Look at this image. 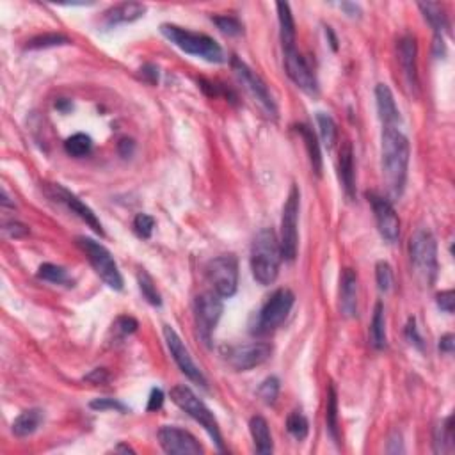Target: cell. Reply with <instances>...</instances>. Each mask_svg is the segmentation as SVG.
<instances>
[{
	"label": "cell",
	"mask_w": 455,
	"mask_h": 455,
	"mask_svg": "<svg viewBox=\"0 0 455 455\" xmlns=\"http://www.w3.org/2000/svg\"><path fill=\"white\" fill-rule=\"evenodd\" d=\"M137 283H139V290L143 294L144 299L148 301L151 306H162V297H160L159 290H156L155 281L146 271H141L137 274Z\"/></svg>",
	"instance_id": "836d02e7"
},
{
	"label": "cell",
	"mask_w": 455,
	"mask_h": 455,
	"mask_svg": "<svg viewBox=\"0 0 455 455\" xmlns=\"http://www.w3.org/2000/svg\"><path fill=\"white\" fill-rule=\"evenodd\" d=\"M212 21L217 25V29H219L223 34L240 36L244 32L242 24H240L239 18L235 16H228V14H224V16H212Z\"/></svg>",
	"instance_id": "74e56055"
},
{
	"label": "cell",
	"mask_w": 455,
	"mask_h": 455,
	"mask_svg": "<svg viewBox=\"0 0 455 455\" xmlns=\"http://www.w3.org/2000/svg\"><path fill=\"white\" fill-rule=\"evenodd\" d=\"M326 34L329 36V39H331V46H333V50H334V52H336V50H338V39H336V36L333 34V29H331V27H326Z\"/></svg>",
	"instance_id": "f5cc1de1"
},
{
	"label": "cell",
	"mask_w": 455,
	"mask_h": 455,
	"mask_svg": "<svg viewBox=\"0 0 455 455\" xmlns=\"http://www.w3.org/2000/svg\"><path fill=\"white\" fill-rule=\"evenodd\" d=\"M164 404V393L162 389L159 388H153L151 393H150V399H148V406H146V411H159L160 407H162Z\"/></svg>",
	"instance_id": "f6af8a7d"
},
{
	"label": "cell",
	"mask_w": 455,
	"mask_h": 455,
	"mask_svg": "<svg viewBox=\"0 0 455 455\" xmlns=\"http://www.w3.org/2000/svg\"><path fill=\"white\" fill-rule=\"evenodd\" d=\"M279 395V381L278 377H267L258 388V396L261 399V402L267 404V406H272V404L278 400Z\"/></svg>",
	"instance_id": "8d00e7d4"
},
{
	"label": "cell",
	"mask_w": 455,
	"mask_h": 455,
	"mask_svg": "<svg viewBox=\"0 0 455 455\" xmlns=\"http://www.w3.org/2000/svg\"><path fill=\"white\" fill-rule=\"evenodd\" d=\"M454 303H455L454 290H445V292H441L438 296L439 309H443L445 313H454Z\"/></svg>",
	"instance_id": "ee69618b"
},
{
	"label": "cell",
	"mask_w": 455,
	"mask_h": 455,
	"mask_svg": "<svg viewBox=\"0 0 455 455\" xmlns=\"http://www.w3.org/2000/svg\"><path fill=\"white\" fill-rule=\"evenodd\" d=\"M64 150H66L68 155L80 159V156L89 155L91 150H93V139L87 134H75V136L66 139Z\"/></svg>",
	"instance_id": "1f68e13d"
},
{
	"label": "cell",
	"mask_w": 455,
	"mask_h": 455,
	"mask_svg": "<svg viewBox=\"0 0 455 455\" xmlns=\"http://www.w3.org/2000/svg\"><path fill=\"white\" fill-rule=\"evenodd\" d=\"M54 194H56V198L59 199L61 203H64V205L68 206V209L71 210V212L76 214V216L80 217V219L84 221V223L87 224L91 229H93L94 233H98V235H104V228H101V223L98 221V217L94 216L93 210L89 209L87 205H84L82 201H80L79 198H76L75 194H71L70 191H66L64 187H61V185H54Z\"/></svg>",
	"instance_id": "e0dca14e"
},
{
	"label": "cell",
	"mask_w": 455,
	"mask_h": 455,
	"mask_svg": "<svg viewBox=\"0 0 455 455\" xmlns=\"http://www.w3.org/2000/svg\"><path fill=\"white\" fill-rule=\"evenodd\" d=\"M406 336H407V340H409L411 345H414V347H418V349H424V340H421L420 333H418L416 320L414 319H409V322H407Z\"/></svg>",
	"instance_id": "7bdbcfd3"
},
{
	"label": "cell",
	"mask_w": 455,
	"mask_h": 455,
	"mask_svg": "<svg viewBox=\"0 0 455 455\" xmlns=\"http://www.w3.org/2000/svg\"><path fill=\"white\" fill-rule=\"evenodd\" d=\"M338 169H340V181L344 185V191L349 199L356 196V173H354V151L352 144L345 143L340 150V160H338Z\"/></svg>",
	"instance_id": "7402d4cb"
},
{
	"label": "cell",
	"mask_w": 455,
	"mask_h": 455,
	"mask_svg": "<svg viewBox=\"0 0 455 455\" xmlns=\"http://www.w3.org/2000/svg\"><path fill=\"white\" fill-rule=\"evenodd\" d=\"M153 228H155V219L148 214H137L134 219V231L137 233L139 239H150Z\"/></svg>",
	"instance_id": "ab89813d"
},
{
	"label": "cell",
	"mask_w": 455,
	"mask_h": 455,
	"mask_svg": "<svg viewBox=\"0 0 455 455\" xmlns=\"http://www.w3.org/2000/svg\"><path fill=\"white\" fill-rule=\"evenodd\" d=\"M160 32L166 39H169L174 46L185 54L201 57L209 63H224V52L219 43L206 34L187 31L184 27H178L173 24L160 25Z\"/></svg>",
	"instance_id": "3957f363"
},
{
	"label": "cell",
	"mask_w": 455,
	"mask_h": 455,
	"mask_svg": "<svg viewBox=\"0 0 455 455\" xmlns=\"http://www.w3.org/2000/svg\"><path fill=\"white\" fill-rule=\"evenodd\" d=\"M286 431L290 432V436H292L294 439L304 441V439L308 438L309 432L308 418H306L301 411H294V413H290L289 418H286Z\"/></svg>",
	"instance_id": "d6a6232c"
},
{
	"label": "cell",
	"mask_w": 455,
	"mask_h": 455,
	"mask_svg": "<svg viewBox=\"0 0 455 455\" xmlns=\"http://www.w3.org/2000/svg\"><path fill=\"white\" fill-rule=\"evenodd\" d=\"M143 75L150 76L151 84H156V80H159V70H156L153 64H146V66L143 68Z\"/></svg>",
	"instance_id": "816d5d0a"
},
{
	"label": "cell",
	"mask_w": 455,
	"mask_h": 455,
	"mask_svg": "<svg viewBox=\"0 0 455 455\" xmlns=\"http://www.w3.org/2000/svg\"><path fill=\"white\" fill-rule=\"evenodd\" d=\"M382 173L393 198H400L406 187L409 166V141L399 126H384L381 137Z\"/></svg>",
	"instance_id": "6da1fadb"
},
{
	"label": "cell",
	"mask_w": 455,
	"mask_h": 455,
	"mask_svg": "<svg viewBox=\"0 0 455 455\" xmlns=\"http://www.w3.org/2000/svg\"><path fill=\"white\" fill-rule=\"evenodd\" d=\"M376 279L381 292H389L393 286V271L388 261H377L376 265Z\"/></svg>",
	"instance_id": "f35d334b"
},
{
	"label": "cell",
	"mask_w": 455,
	"mask_h": 455,
	"mask_svg": "<svg viewBox=\"0 0 455 455\" xmlns=\"http://www.w3.org/2000/svg\"><path fill=\"white\" fill-rule=\"evenodd\" d=\"M206 278H209L214 292L219 294L223 299L233 297L239 289V261L233 254L214 258L206 265Z\"/></svg>",
	"instance_id": "9c48e42d"
},
{
	"label": "cell",
	"mask_w": 455,
	"mask_h": 455,
	"mask_svg": "<svg viewBox=\"0 0 455 455\" xmlns=\"http://www.w3.org/2000/svg\"><path fill=\"white\" fill-rule=\"evenodd\" d=\"M283 56H285L286 74L292 79V82L309 96H316L319 94V82H316V76L309 68L308 61L303 57V54L297 52V49L294 46V49L283 50Z\"/></svg>",
	"instance_id": "4fadbf2b"
},
{
	"label": "cell",
	"mask_w": 455,
	"mask_h": 455,
	"mask_svg": "<svg viewBox=\"0 0 455 455\" xmlns=\"http://www.w3.org/2000/svg\"><path fill=\"white\" fill-rule=\"evenodd\" d=\"M231 70L233 74H235L236 80L242 84L244 89L253 96L254 101H258L261 111H264L269 118L272 119L278 118V107H276V101L274 98H272L269 87L265 86L264 80L254 74V71L251 70L244 61H240L239 57H233L231 59Z\"/></svg>",
	"instance_id": "ba28073f"
},
{
	"label": "cell",
	"mask_w": 455,
	"mask_h": 455,
	"mask_svg": "<svg viewBox=\"0 0 455 455\" xmlns=\"http://www.w3.org/2000/svg\"><path fill=\"white\" fill-rule=\"evenodd\" d=\"M340 7L349 14V16H352V18L359 16V13H361L359 6H356V4H351V2H341Z\"/></svg>",
	"instance_id": "f907efd6"
},
{
	"label": "cell",
	"mask_w": 455,
	"mask_h": 455,
	"mask_svg": "<svg viewBox=\"0 0 455 455\" xmlns=\"http://www.w3.org/2000/svg\"><path fill=\"white\" fill-rule=\"evenodd\" d=\"M340 309L347 319L358 315V274L352 269H345L340 278Z\"/></svg>",
	"instance_id": "ac0fdd59"
},
{
	"label": "cell",
	"mask_w": 455,
	"mask_h": 455,
	"mask_svg": "<svg viewBox=\"0 0 455 455\" xmlns=\"http://www.w3.org/2000/svg\"><path fill=\"white\" fill-rule=\"evenodd\" d=\"M411 264L414 274L425 286H432L438 276V244L429 228H420L414 231L409 242Z\"/></svg>",
	"instance_id": "277c9868"
},
{
	"label": "cell",
	"mask_w": 455,
	"mask_h": 455,
	"mask_svg": "<svg viewBox=\"0 0 455 455\" xmlns=\"http://www.w3.org/2000/svg\"><path fill=\"white\" fill-rule=\"evenodd\" d=\"M38 278L43 279V281L49 283H56V285H63V283H68V274L63 267L54 264H43L38 271Z\"/></svg>",
	"instance_id": "d590c367"
},
{
	"label": "cell",
	"mask_w": 455,
	"mask_h": 455,
	"mask_svg": "<svg viewBox=\"0 0 455 455\" xmlns=\"http://www.w3.org/2000/svg\"><path fill=\"white\" fill-rule=\"evenodd\" d=\"M299 205L301 194L297 185L290 189V194L286 198L285 206H283L281 216V235H279V249H281L283 260L294 261L297 256V224H299Z\"/></svg>",
	"instance_id": "52a82bcc"
},
{
	"label": "cell",
	"mask_w": 455,
	"mask_h": 455,
	"mask_svg": "<svg viewBox=\"0 0 455 455\" xmlns=\"http://www.w3.org/2000/svg\"><path fill=\"white\" fill-rule=\"evenodd\" d=\"M434 450L438 454H446L454 450V425L452 416L446 418L434 432Z\"/></svg>",
	"instance_id": "f1b7e54d"
},
{
	"label": "cell",
	"mask_w": 455,
	"mask_h": 455,
	"mask_svg": "<svg viewBox=\"0 0 455 455\" xmlns=\"http://www.w3.org/2000/svg\"><path fill=\"white\" fill-rule=\"evenodd\" d=\"M164 338H166L167 349H169L171 356H173V359H174V363L178 365V369H180L181 372H184L185 376H187L192 382H196V384H199V386H206L205 376H203L201 370L198 369V365L194 363V359L191 358L187 347L184 345L181 338L178 336L176 331H174L171 326H164Z\"/></svg>",
	"instance_id": "5bb4252c"
},
{
	"label": "cell",
	"mask_w": 455,
	"mask_h": 455,
	"mask_svg": "<svg viewBox=\"0 0 455 455\" xmlns=\"http://www.w3.org/2000/svg\"><path fill=\"white\" fill-rule=\"evenodd\" d=\"M107 379H109V372L105 369H94L93 372L87 374V376L84 377V381L93 382V384H104V382H107Z\"/></svg>",
	"instance_id": "7dc6e473"
},
{
	"label": "cell",
	"mask_w": 455,
	"mask_h": 455,
	"mask_svg": "<svg viewBox=\"0 0 455 455\" xmlns=\"http://www.w3.org/2000/svg\"><path fill=\"white\" fill-rule=\"evenodd\" d=\"M223 297L216 292H203L196 297L194 320L199 338L205 345H210L212 334L223 315Z\"/></svg>",
	"instance_id": "30bf717a"
},
{
	"label": "cell",
	"mask_w": 455,
	"mask_h": 455,
	"mask_svg": "<svg viewBox=\"0 0 455 455\" xmlns=\"http://www.w3.org/2000/svg\"><path fill=\"white\" fill-rule=\"evenodd\" d=\"M418 7H420L421 13H424L425 20L434 27L436 36H441V32L449 29V18H446L445 11H443V7L439 6V4L420 2L418 4Z\"/></svg>",
	"instance_id": "83f0119b"
},
{
	"label": "cell",
	"mask_w": 455,
	"mask_h": 455,
	"mask_svg": "<svg viewBox=\"0 0 455 455\" xmlns=\"http://www.w3.org/2000/svg\"><path fill=\"white\" fill-rule=\"evenodd\" d=\"M61 45H70V39L63 34H54V32H49V34H41L38 38H32L31 41L27 43L29 50H39V49H52V46H61Z\"/></svg>",
	"instance_id": "e575fe53"
},
{
	"label": "cell",
	"mask_w": 455,
	"mask_h": 455,
	"mask_svg": "<svg viewBox=\"0 0 455 455\" xmlns=\"http://www.w3.org/2000/svg\"><path fill=\"white\" fill-rule=\"evenodd\" d=\"M146 13V6L139 2H123L118 6L111 7L104 13V25L107 29L118 27L121 24H132L139 20Z\"/></svg>",
	"instance_id": "d6986e66"
},
{
	"label": "cell",
	"mask_w": 455,
	"mask_h": 455,
	"mask_svg": "<svg viewBox=\"0 0 455 455\" xmlns=\"http://www.w3.org/2000/svg\"><path fill=\"white\" fill-rule=\"evenodd\" d=\"M76 246L86 253L87 260L93 265L96 274L104 279L105 285L111 286L112 290H123V276L119 272L118 265H116L114 256H112L107 247L101 246L96 240L87 239V236H79Z\"/></svg>",
	"instance_id": "8992f818"
},
{
	"label": "cell",
	"mask_w": 455,
	"mask_h": 455,
	"mask_svg": "<svg viewBox=\"0 0 455 455\" xmlns=\"http://www.w3.org/2000/svg\"><path fill=\"white\" fill-rule=\"evenodd\" d=\"M4 231H6L11 239H21V236L27 235L29 228L20 223H7L6 228H4Z\"/></svg>",
	"instance_id": "bcb514c9"
},
{
	"label": "cell",
	"mask_w": 455,
	"mask_h": 455,
	"mask_svg": "<svg viewBox=\"0 0 455 455\" xmlns=\"http://www.w3.org/2000/svg\"><path fill=\"white\" fill-rule=\"evenodd\" d=\"M316 123H319L320 137H322L324 146L327 150H333L338 141V129L334 119L329 114H326V112H316Z\"/></svg>",
	"instance_id": "f546056e"
},
{
	"label": "cell",
	"mask_w": 455,
	"mask_h": 455,
	"mask_svg": "<svg viewBox=\"0 0 455 455\" xmlns=\"http://www.w3.org/2000/svg\"><path fill=\"white\" fill-rule=\"evenodd\" d=\"M134 141L132 139H121L118 143V151L121 156H130L134 153Z\"/></svg>",
	"instance_id": "681fc988"
},
{
	"label": "cell",
	"mask_w": 455,
	"mask_h": 455,
	"mask_svg": "<svg viewBox=\"0 0 455 455\" xmlns=\"http://www.w3.org/2000/svg\"><path fill=\"white\" fill-rule=\"evenodd\" d=\"M43 411L41 409H27L13 421V434L18 438H27L32 436L39 429L43 421Z\"/></svg>",
	"instance_id": "d4e9b609"
},
{
	"label": "cell",
	"mask_w": 455,
	"mask_h": 455,
	"mask_svg": "<svg viewBox=\"0 0 455 455\" xmlns=\"http://www.w3.org/2000/svg\"><path fill=\"white\" fill-rule=\"evenodd\" d=\"M114 327L123 334V336H126V334H132L137 331V320L132 319V316H126V315L119 316V319L116 320Z\"/></svg>",
	"instance_id": "b9f144b4"
},
{
	"label": "cell",
	"mask_w": 455,
	"mask_h": 455,
	"mask_svg": "<svg viewBox=\"0 0 455 455\" xmlns=\"http://www.w3.org/2000/svg\"><path fill=\"white\" fill-rule=\"evenodd\" d=\"M296 303V296L292 290L279 289L271 296V299L261 308L260 316H258V331L260 333H271L276 327L281 326L289 316L290 309Z\"/></svg>",
	"instance_id": "8fae6325"
},
{
	"label": "cell",
	"mask_w": 455,
	"mask_h": 455,
	"mask_svg": "<svg viewBox=\"0 0 455 455\" xmlns=\"http://www.w3.org/2000/svg\"><path fill=\"white\" fill-rule=\"evenodd\" d=\"M281 249L279 240L271 228L260 229L253 240L251 247V271L253 278L260 285L267 286L276 281L281 264Z\"/></svg>",
	"instance_id": "7a4b0ae2"
},
{
	"label": "cell",
	"mask_w": 455,
	"mask_h": 455,
	"mask_svg": "<svg viewBox=\"0 0 455 455\" xmlns=\"http://www.w3.org/2000/svg\"><path fill=\"white\" fill-rule=\"evenodd\" d=\"M326 424L329 436L334 439V443H338V399H336V389L334 386H329V391H327V406H326Z\"/></svg>",
	"instance_id": "4dcf8cb0"
},
{
	"label": "cell",
	"mask_w": 455,
	"mask_h": 455,
	"mask_svg": "<svg viewBox=\"0 0 455 455\" xmlns=\"http://www.w3.org/2000/svg\"><path fill=\"white\" fill-rule=\"evenodd\" d=\"M159 441L164 452L171 455H198L203 452V446L191 432L173 425H164L160 429Z\"/></svg>",
	"instance_id": "9a60e30c"
},
{
	"label": "cell",
	"mask_w": 455,
	"mask_h": 455,
	"mask_svg": "<svg viewBox=\"0 0 455 455\" xmlns=\"http://www.w3.org/2000/svg\"><path fill=\"white\" fill-rule=\"evenodd\" d=\"M68 107H71V104L70 101H64V100H61L59 104H57V109H61V111H64V109H68Z\"/></svg>",
	"instance_id": "db71d44e"
},
{
	"label": "cell",
	"mask_w": 455,
	"mask_h": 455,
	"mask_svg": "<svg viewBox=\"0 0 455 455\" xmlns=\"http://www.w3.org/2000/svg\"><path fill=\"white\" fill-rule=\"evenodd\" d=\"M171 400L180 407L181 411L189 414L192 420L198 421L203 429L210 434V438L214 439V443L217 445L219 452H224V445H223V436H221L219 431V424H217L216 416H214L212 411L205 406L203 400H199L196 396V393L192 391L191 388L184 384H178L171 389Z\"/></svg>",
	"instance_id": "5b68a950"
},
{
	"label": "cell",
	"mask_w": 455,
	"mask_h": 455,
	"mask_svg": "<svg viewBox=\"0 0 455 455\" xmlns=\"http://www.w3.org/2000/svg\"><path fill=\"white\" fill-rule=\"evenodd\" d=\"M418 46L413 36H404L399 41V61L411 87H418V66H416Z\"/></svg>",
	"instance_id": "ffe728a7"
},
{
	"label": "cell",
	"mask_w": 455,
	"mask_h": 455,
	"mask_svg": "<svg viewBox=\"0 0 455 455\" xmlns=\"http://www.w3.org/2000/svg\"><path fill=\"white\" fill-rule=\"evenodd\" d=\"M272 354V347L264 341H254L247 345H236L228 349L226 361L236 372H247L251 369L264 365Z\"/></svg>",
	"instance_id": "7c38bea8"
},
{
	"label": "cell",
	"mask_w": 455,
	"mask_h": 455,
	"mask_svg": "<svg viewBox=\"0 0 455 455\" xmlns=\"http://www.w3.org/2000/svg\"><path fill=\"white\" fill-rule=\"evenodd\" d=\"M376 101L377 112L384 126H396L400 121V112L396 109L395 98H393L391 89L386 84H377L376 87Z\"/></svg>",
	"instance_id": "44dd1931"
},
{
	"label": "cell",
	"mask_w": 455,
	"mask_h": 455,
	"mask_svg": "<svg viewBox=\"0 0 455 455\" xmlns=\"http://www.w3.org/2000/svg\"><path fill=\"white\" fill-rule=\"evenodd\" d=\"M296 130L301 134V137H303L313 171H315L316 176H320V174H322V153H320V144L315 132H313L308 125H297Z\"/></svg>",
	"instance_id": "484cf974"
},
{
	"label": "cell",
	"mask_w": 455,
	"mask_h": 455,
	"mask_svg": "<svg viewBox=\"0 0 455 455\" xmlns=\"http://www.w3.org/2000/svg\"><path fill=\"white\" fill-rule=\"evenodd\" d=\"M370 344L377 351H382L388 345V338H386V315L382 303H377L376 309H374L372 324H370Z\"/></svg>",
	"instance_id": "4316f807"
},
{
	"label": "cell",
	"mask_w": 455,
	"mask_h": 455,
	"mask_svg": "<svg viewBox=\"0 0 455 455\" xmlns=\"http://www.w3.org/2000/svg\"><path fill=\"white\" fill-rule=\"evenodd\" d=\"M454 347H455L454 334H445V336H441V340H439V351L446 352V354H452Z\"/></svg>",
	"instance_id": "c3c4849f"
},
{
	"label": "cell",
	"mask_w": 455,
	"mask_h": 455,
	"mask_svg": "<svg viewBox=\"0 0 455 455\" xmlns=\"http://www.w3.org/2000/svg\"><path fill=\"white\" fill-rule=\"evenodd\" d=\"M369 201L372 205L377 229H379L382 239L388 240V242H396L400 236V219L389 199L372 192V194H369Z\"/></svg>",
	"instance_id": "2e32d148"
},
{
	"label": "cell",
	"mask_w": 455,
	"mask_h": 455,
	"mask_svg": "<svg viewBox=\"0 0 455 455\" xmlns=\"http://www.w3.org/2000/svg\"><path fill=\"white\" fill-rule=\"evenodd\" d=\"M89 407L94 411H119V413H125V411L129 409L123 402H119V400L116 399H109V396L91 400Z\"/></svg>",
	"instance_id": "60d3db41"
},
{
	"label": "cell",
	"mask_w": 455,
	"mask_h": 455,
	"mask_svg": "<svg viewBox=\"0 0 455 455\" xmlns=\"http://www.w3.org/2000/svg\"><path fill=\"white\" fill-rule=\"evenodd\" d=\"M279 18V36H281L283 50H289L296 46V21H294L292 11L286 2L276 4Z\"/></svg>",
	"instance_id": "cb8c5ba5"
},
{
	"label": "cell",
	"mask_w": 455,
	"mask_h": 455,
	"mask_svg": "<svg viewBox=\"0 0 455 455\" xmlns=\"http://www.w3.org/2000/svg\"><path fill=\"white\" fill-rule=\"evenodd\" d=\"M249 431L253 436L254 446L258 454H272L274 452V443H272L271 429H269L267 420L264 416H253L249 421Z\"/></svg>",
	"instance_id": "603a6c76"
}]
</instances>
